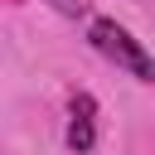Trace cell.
I'll return each mask as SVG.
<instances>
[{
	"mask_svg": "<svg viewBox=\"0 0 155 155\" xmlns=\"http://www.w3.org/2000/svg\"><path fill=\"white\" fill-rule=\"evenodd\" d=\"M87 44H92L102 58H111L116 68H126L136 82H155L150 53H145L140 39H131V29H121L116 19H92V24H87Z\"/></svg>",
	"mask_w": 155,
	"mask_h": 155,
	"instance_id": "cell-1",
	"label": "cell"
},
{
	"mask_svg": "<svg viewBox=\"0 0 155 155\" xmlns=\"http://www.w3.org/2000/svg\"><path fill=\"white\" fill-rule=\"evenodd\" d=\"M92 145H97V102H92V92H78L73 97V121H68V150L87 155Z\"/></svg>",
	"mask_w": 155,
	"mask_h": 155,
	"instance_id": "cell-2",
	"label": "cell"
}]
</instances>
